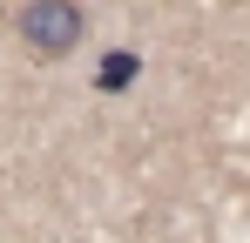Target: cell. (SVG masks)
Instances as JSON below:
<instances>
[{
	"mask_svg": "<svg viewBox=\"0 0 250 243\" xmlns=\"http://www.w3.org/2000/svg\"><path fill=\"white\" fill-rule=\"evenodd\" d=\"M135 75H142V54H135V47H108V54L95 61V88H102V95L135 88Z\"/></svg>",
	"mask_w": 250,
	"mask_h": 243,
	"instance_id": "2",
	"label": "cell"
},
{
	"mask_svg": "<svg viewBox=\"0 0 250 243\" xmlns=\"http://www.w3.org/2000/svg\"><path fill=\"white\" fill-rule=\"evenodd\" d=\"M14 40H21L34 61H68V54L88 40L82 0H21V14H14Z\"/></svg>",
	"mask_w": 250,
	"mask_h": 243,
	"instance_id": "1",
	"label": "cell"
}]
</instances>
